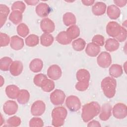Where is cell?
<instances>
[{
  "mask_svg": "<svg viewBox=\"0 0 127 127\" xmlns=\"http://www.w3.org/2000/svg\"><path fill=\"white\" fill-rule=\"evenodd\" d=\"M12 62V59L9 57H4L1 58L0 62V69L4 71L8 70Z\"/></svg>",
  "mask_w": 127,
  "mask_h": 127,
  "instance_id": "obj_32",
  "label": "cell"
},
{
  "mask_svg": "<svg viewBox=\"0 0 127 127\" xmlns=\"http://www.w3.org/2000/svg\"><path fill=\"white\" fill-rule=\"evenodd\" d=\"M7 123L10 126L18 127L21 124V120L18 117L14 116L9 118L7 121Z\"/></svg>",
  "mask_w": 127,
  "mask_h": 127,
  "instance_id": "obj_40",
  "label": "cell"
},
{
  "mask_svg": "<svg viewBox=\"0 0 127 127\" xmlns=\"http://www.w3.org/2000/svg\"><path fill=\"white\" fill-rule=\"evenodd\" d=\"M62 71L61 67L57 64L51 65L47 70V75L52 80H57L62 76Z\"/></svg>",
  "mask_w": 127,
  "mask_h": 127,
  "instance_id": "obj_10",
  "label": "cell"
},
{
  "mask_svg": "<svg viewBox=\"0 0 127 127\" xmlns=\"http://www.w3.org/2000/svg\"><path fill=\"white\" fill-rule=\"evenodd\" d=\"M65 98V93L63 91L60 89H56L52 92L50 96L51 103L54 105H62Z\"/></svg>",
  "mask_w": 127,
  "mask_h": 127,
  "instance_id": "obj_5",
  "label": "cell"
},
{
  "mask_svg": "<svg viewBox=\"0 0 127 127\" xmlns=\"http://www.w3.org/2000/svg\"><path fill=\"white\" fill-rule=\"evenodd\" d=\"M101 86L106 97L111 98L115 96L116 91L117 81L113 77L108 76L104 78L101 81Z\"/></svg>",
  "mask_w": 127,
  "mask_h": 127,
  "instance_id": "obj_2",
  "label": "cell"
},
{
  "mask_svg": "<svg viewBox=\"0 0 127 127\" xmlns=\"http://www.w3.org/2000/svg\"><path fill=\"white\" fill-rule=\"evenodd\" d=\"M45 109L46 105L45 103L41 100H37L32 105L30 111L32 115L40 116L44 114Z\"/></svg>",
  "mask_w": 127,
  "mask_h": 127,
  "instance_id": "obj_8",
  "label": "cell"
},
{
  "mask_svg": "<svg viewBox=\"0 0 127 127\" xmlns=\"http://www.w3.org/2000/svg\"><path fill=\"white\" fill-rule=\"evenodd\" d=\"M97 62L98 65L101 67L107 68L112 63L111 56L109 53L103 52L97 57Z\"/></svg>",
  "mask_w": 127,
  "mask_h": 127,
  "instance_id": "obj_7",
  "label": "cell"
},
{
  "mask_svg": "<svg viewBox=\"0 0 127 127\" xmlns=\"http://www.w3.org/2000/svg\"><path fill=\"white\" fill-rule=\"evenodd\" d=\"M9 19L13 24H18L22 20V13L19 10H13L10 14Z\"/></svg>",
  "mask_w": 127,
  "mask_h": 127,
  "instance_id": "obj_30",
  "label": "cell"
},
{
  "mask_svg": "<svg viewBox=\"0 0 127 127\" xmlns=\"http://www.w3.org/2000/svg\"><path fill=\"white\" fill-rule=\"evenodd\" d=\"M25 2L29 5H35L39 2V0H25Z\"/></svg>",
  "mask_w": 127,
  "mask_h": 127,
  "instance_id": "obj_48",
  "label": "cell"
},
{
  "mask_svg": "<svg viewBox=\"0 0 127 127\" xmlns=\"http://www.w3.org/2000/svg\"><path fill=\"white\" fill-rule=\"evenodd\" d=\"M92 42L99 46H103L104 44V37L101 35H96L92 39Z\"/></svg>",
  "mask_w": 127,
  "mask_h": 127,
  "instance_id": "obj_42",
  "label": "cell"
},
{
  "mask_svg": "<svg viewBox=\"0 0 127 127\" xmlns=\"http://www.w3.org/2000/svg\"><path fill=\"white\" fill-rule=\"evenodd\" d=\"M35 11L39 16L41 17H45L49 14L51 11V8L49 5L46 3L41 2L37 5Z\"/></svg>",
  "mask_w": 127,
  "mask_h": 127,
  "instance_id": "obj_13",
  "label": "cell"
},
{
  "mask_svg": "<svg viewBox=\"0 0 127 127\" xmlns=\"http://www.w3.org/2000/svg\"><path fill=\"white\" fill-rule=\"evenodd\" d=\"M30 94L29 92L25 89L20 90L17 100L20 104H26L29 100Z\"/></svg>",
  "mask_w": 127,
  "mask_h": 127,
  "instance_id": "obj_27",
  "label": "cell"
},
{
  "mask_svg": "<svg viewBox=\"0 0 127 127\" xmlns=\"http://www.w3.org/2000/svg\"><path fill=\"white\" fill-rule=\"evenodd\" d=\"M87 126L88 127H101V125L100 124L99 122L97 121L93 120L88 123V124L87 125Z\"/></svg>",
  "mask_w": 127,
  "mask_h": 127,
  "instance_id": "obj_46",
  "label": "cell"
},
{
  "mask_svg": "<svg viewBox=\"0 0 127 127\" xmlns=\"http://www.w3.org/2000/svg\"><path fill=\"white\" fill-rule=\"evenodd\" d=\"M53 36L49 33H43L40 37L41 44L45 47L51 46L54 42Z\"/></svg>",
  "mask_w": 127,
  "mask_h": 127,
  "instance_id": "obj_28",
  "label": "cell"
},
{
  "mask_svg": "<svg viewBox=\"0 0 127 127\" xmlns=\"http://www.w3.org/2000/svg\"><path fill=\"white\" fill-rule=\"evenodd\" d=\"M68 37L71 40L75 39L80 35V29L76 25H73L69 26L66 31Z\"/></svg>",
  "mask_w": 127,
  "mask_h": 127,
  "instance_id": "obj_24",
  "label": "cell"
},
{
  "mask_svg": "<svg viewBox=\"0 0 127 127\" xmlns=\"http://www.w3.org/2000/svg\"><path fill=\"white\" fill-rule=\"evenodd\" d=\"M65 105L67 108L72 112H76L81 108V102L76 96L70 95L67 97L65 100Z\"/></svg>",
  "mask_w": 127,
  "mask_h": 127,
  "instance_id": "obj_6",
  "label": "cell"
},
{
  "mask_svg": "<svg viewBox=\"0 0 127 127\" xmlns=\"http://www.w3.org/2000/svg\"><path fill=\"white\" fill-rule=\"evenodd\" d=\"M120 47L119 42L115 39L109 38L105 42V49L109 52H114L117 50Z\"/></svg>",
  "mask_w": 127,
  "mask_h": 127,
  "instance_id": "obj_21",
  "label": "cell"
},
{
  "mask_svg": "<svg viewBox=\"0 0 127 127\" xmlns=\"http://www.w3.org/2000/svg\"><path fill=\"white\" fill-rule=\"evenodd\" d=\"M112 110L114 117L118 119H123L127 115V106L122 103L115 104Z\"/></svg>",
  "mask_w": 127,
  "mask_h": 127,
  "instance_id": "obj_4",
  "label": "cell"
},
{
  "mask_svg": "<svg viewBox=\"0 0 127 127\" xmlns=\"http://www.w3.org/2000/svg\"><path fill=\"white\" fill-rule=\"evenodd\" d=\"M40 87L44 91L46 92H49L52 91L54 89L55 83L52 80L47 78L43 82Z\"/></svg>",
  "mask_w": 127,
  "mask_h": 127,
  "instance_id": "obj_35",
  "label": "cell"
},
{
  "mask_svg": "<svg viewBox=\"0 0 127 127\" xmlns=\"http://www.w3.org/2000/svg\"><path fill=\"white\" fill-rule=\"evenodd\" d=\"M26 8L25 4L22 1H17L14 2L11 5L12 10H19L23 13Z\"/></svg>",
  "mask_w": 127,
  "mask_h": 127,
  "instance_id": "obj_38",
  "label": "cell"
},
{
  "mask_svg": "<svg viewBox=\"0 0 127 127\" xmlns=\"http://www.w3.org/2000/svg\"><path fill=\"white\" fill-rule=\"evenodd\" d=\"M17 32L19 36L25 37L29 34V30L28 27L25 23H20L17 27Z\"/></svg>",
  "mask_w": 127,
  "mask_h": 127,
  "instance_id": "obj_36",
  "label": "cell"
},
{
  "mask_svg": "<svg viewBox=\"0 0 127 127\" xmlns=\"http://www.w3.org/2000/svg\"><path fill=\"white\" fill-rule=\"evenodd\" d=\"M100 51V46L96 44L91 42L89 43L85 49L86 54L91 57H95L97 56Z\"/></svg>",
  "mask_w": 127,
  "mask_h": 127,
  "instance_id": "obj_17",
  "label": "cell"
},
{
  "mask_svg": "<svg viewBox=\"0 0 127 127\" xmlns=\"http://www.w3.org/2000/svg\"><path fill=\"white\" fill-rule=\"evenodd\" d=\"M63 20L64 24L67 26L74 25L76 22L75 15L71 12L65 13L63 15Z\"/></svg>",
  "mask_w": 127,
  "mask_h": 127,
  "instance_id": "obj_26",
  "label": "cell"
},
{
  "mask_svg": "<svg viewBox=\"0 0 127 127\" xmlns=\"http://www.w3.org/2000/svg\"><path fill=\"white\" fill-rule=\"evenodd\" d=\"M76 77L78 81L89 82L90 78V75L87 70L85 69H80L77 71Z\"/></svg>",
  "mask_w": 127,
  "mask_h": 127,
  "instance_id": "obj_25",
  "label": "cell"
},
{
  "mask_svg": "<svg viewBox=\"0 0 127 127\" xmlns=\"http://www.w3.org/2000/svg\"><path fill=\"white\" fill-rule=\"evenodd\" d=\"M112 108L111 105L109 103H105L102 105L100 114L99 115V118L101 120L106 121L108 120L112 115Z\"/></svg>",
  "mask_w": 127,
  "mask_h": 127,
  "instance_id": "obj_14",
  "label": "cell"
},
{
  "mask_svg": "<svg viewBox=\"0 0 127 127\" xmlns=\"http://www.w3.org/2000/svg\"><path fill=\"white\" fill-rule=\"evenodd\" d=\"M57 41L62 45H68L71 42V40L67 36L66 31H61L56 37Z\"/></svg>",
  "mask_w": 127,
  "mask_h": 127,
  "instance_id": "obj_29",
  "label": "cell"
},
{
  "mask_svg": "<svg viewBox=\"0 0 127 127\" xmlns=\"http://www.w3.org/2000/svg\"><path fill=\"white\" fill-rule=\"evenodd\" d=\"M86 45L85 40L82 38H78L74 40L72 43V46L73 49L76 51H82Z\"/></svg>",
  "mask_w": 127,
  "mask_h": 127,
  "instance_id": "obj_33",
  "label": "cell"
},
{
  "mask_svg": "<svg viewBox=\"0 0 127 127\" xmlns=\"http://www.w3.org/2000/svg\"><path fill=\"white\" fill-rule=\"evenodd\" d=\"M121 26L117 22L110 21L106 26V32L107 34L113 38H116L120 34Z\"/></svg>",
  "mask_w": 127,
  "mask_h": 127,
  "instance_id": "obj_9",
  "label": "cell"
},
{
  "mask_svg": "<svg viewBox=\"0 0 127 127\" xmlns=\"http://www.w3.org/2000/svg\"><path fill=\"white\" fill-rule=\"evenodd\" d=\"M106 4L103 2L98 1L96 2L92 7V11L96 16H100L104 14L106 10Z\"/></svg>",
  "mask_w": 127,
  "mask_h": 127,
  "instance_id": "obj_16",
  "label": "cell"
},
{
  "mask_svg": "<svg viewBox=\"0 0 127 127\" xmlns=\"http://www.w3.org/2000/svg\"><path fill=\"white\" fill-rule=\"evenodd\" d=\"M23 69V64L19 61H14L12 62L9 67L10 73L13 76H18L20 75Z\"/></svg>",
  "mask_w": 127,
  "mask_h": 127,
  "instance_id": "obj_15",
  "label": "cell"
},
{
  "mask_svg": "<svg viewBox=\"0 0 127 127\" xmlns=\"http://www.w3.org/2000/svg\"><path fill=\"white\" fill-rule=\"evenodd\" d=\"M18 105L16 102L12 100H8L3 106V110L5 114L8 115H14L17 111Z\"/></svg>",
  "mask_w": 127,
  "mask_h": 127,
  "instance_id": "obj_11",
  "label": "cell"
},
{
  "mask_svg": "<svg viewBox=\"0 0 127 127\" xmlns=\"http://www.w3.org/2000/svg\"><path fill=\"white\" fill-rule=\"evenodd\" d=\"M43 67V62L40 59H33L29 64L30 69L33 72L40 71Z\"/></svg>",
  "mask_w": 127,
  "mask_h": 127,
  "instance_id": "obj_23",
  "label": "cell"
},
{
  "mask_svg": "<svg viewBox=\"0 0 127 127\" xmlns=\"http://www.w3.org/2000/svg\"><path fill=\"white\" fill-rule=\"evenodd\" d=\"M81 2L84 5L86 6H90L94 3L95 1L92 0H82Z\"/></svg>",
  "mask_w": 127,
  "mask_h": 127,
  "instance_id": "obj_47",
  "label": "cell"
},
{
  "mask_svg": "<svg viewBox=\"0 0 127 127\" xmlns=\"http://www.w3.org/2000/svg\"><path fill=\"white\" fill-rule=\"evenodd\" d=\"M127 32L126 29L121 26V32L119 34V35L116 38L117 40L119 42H122L125 41L127 39Z\"/></svg>",
  "mask_w": 127,
  "mask_h": 127,
  "instance_id": "obj_44",
  "label": "cell"
},
{
  "mask_svg": "<svg viewBox=\"0 0 127 127\" xmlns=\"http://www.w3.org/2000/svg\"><path fill=\"white\" fill-rule=\"evenodd\" d=\"M107 14L111 19H116L118 18L121 14L120 9L114 4H112L108 6Z\"/></svg>",
  "mask_w": 127,
  "mask_h": 127,
  "instance_id": "obj_20",
  "label": "cell"
},
{
  "mask_svg": "<svg viewBox=\"0 0 127 127\" xmlns=\"http://www.w3.org/2000/svg\"><path fill=\"white\" fill-rule=\"evenodd\" d=\"M24 45V41L20 37L14 35L11 37L10 45L12 49L19 50L23 47Z\"/></svg>",
  "mask_w": 127,
  "mask_h": 127,
  "instance_id": "obj_19",
  "label": "cell"
},
{
  "mask_svg": "<svg viewBox=\"0 0 127 127\" xmlns=\"http://www.w3.org/2000/svg\"><path fill=\"white\" fill-rule=\"evenodd\" d=\"M19 91V87L15 85H9L5 88V93L7 96L12 99L17 98Z\"/></svg>",
  "mask_w": 127,
  "mask_h": 127,
  "instance_id": "obj_18",
  "label": "cell"
},
{
  "mask_svg": "<svg viewBox=\"0 0 127 127\" xmlns=\"http://www.w3.org/2000/svg\"><path fill=\"white\" fill-rule=\"evenodd\" d=\"M0 27H1L5 23L7 16L10 12L8 7L6 5L1 4L0 5Z\"/></svg>",
  "mask_w": 127,
  "mask_h": 127,
  "instance_id": "obj_31",
  "label": "cell"
},
{
  "mask_svg": "<svg viewBox=\"0 0 127 127\" xmlns=\"http://www.w3.org/2000/svg\"><path fill=\"white\" fill-rule=\"evenodd\" d=\"M10 41V38L8 35L2 32L0 34V47H5L8 45Z\"/></svg>",
  "mask_w": 127,
  "mask_h": 127,
  "instance_id": "obj_41",
  "label": "cell"
},
{
  "mask_svg": "<svg viewBox=\"0 0 127 127\" xmlns=\"http://www.w3.org/2000/svg\"><path fill=\"white\" fill-rule=\"evenodd\" d=\"M101 107L99 104L92 101L85 104L82 109L81 118L84 122H88L97 116L100 112Z\"/></svg>",
  "mask_w": 127,
  "mask_h": 127,
  "instance_id": "obj_1",
  "label": "cell"
},
{
  "mask_svg": "<svg viewBox=\"0 0 127 127\" xmlns=\"http://www.w3.org/2000/svg\"><path fill=\"white\" fill-rule=\"evenodd\" d=\"M114 2L119 7H122L125 6L127 4V0H114Z\"/></svg>",
  "mask_w": 127,
  "mask_h": 127,
  "instance_id": "obj_45",
  "label": "cell"
},
{
  "mask_svg": "<svg viewBox=\"0 0 127 127\" xmlns=\"http://www.w3.org/2000/svg\"><path fill=\"white\" fill-rule=\"evenodd\" d=\"M48 78L45 74L43 73H39L36 75L33 79V82L34 84L39 87H41L43 82Z\"/></svg>",
  "mask_w": 127,
  "mask_h": 127,
  "instance_id": "obj_37",
  "label": "cell"
},
{
  "mask_svg": "<svg viewBox=\"0 0 127 127\" xmlns=\"http://www.w3.org/2000/svg\"><path fill=\"white\" fill-rule=\"evenodd\" d=\"M40 27L42 30L45 33L50 34L53 32L55 29L54 23L49 18H45L41 20Z\"/></svg>",
  "mask_w": 127,
  "mask_h": 127,
  "instance_id": "obj_12",
  "label": "cell"
},
{
  "mask_svg": "<svg viewBox=\"0 0 127 127\" xmlns=\"http://www.w3.org/2000/svg\"><path fill=\"white\" fill-rule=\"evenodd\" d=\"M25 42L26 45L29 47L36 46L39 42V37L35 34H30L25 39Z\"/></svg>",
  "mask_w": 127,
  "mask_h": 127,
  "instance_id": "obj_34",
  "label": "cell"
},
{
  "mask_svg": "<svg viewBox=\"0 0 127 127\" xmlns=\"http://www.w3.org/2000/svg\"><path fill=\"white\" fill-rule=\"evenodd\" d=\"M52 125L60 127L64 124V120L67 115L66 109L62 106L55 108L52 112Z\"/></svg>",
  "mask_w": 127,
  "mask_h": 127,
  "instance_id": "obj_3",
  "label": "cell"
},
{
  "mask_svg": "<svg viewBox=\"0 0 127 127\" xmlns=\"http://www.w3.org/2000/svg\"><path fill=\"white\" fill-rule=\"evenodd\" d=\"M43 126L44 122L39 118H33L29 121V126L30 127H42Z\"/></svg>",
  "mask_w": 127,
  "mask_h": 127,
  "instance_id": "obj_39",
  "label": "cell"
},
{
  "mask_svg": "<svg viewBox=\"0 0 127 127\" xmlns=\"http://www.w3.org/2000/svg\"><path fill=\"white\" fill-rule=\"evenodd\" d=\"M89 86V82L78 81L75 85V88L79 91L86 90Z\"/></svg>",
  "mask_w": 127,
  "mask_h": 127,
  "instance_id": "obj_43",
  "label": "cell"
},
{
  "mask_svg": "<svg viewBox=\"0 0 127 127\" xmlns=\"http://www.w3.org/2000/svg\"><path fill=\"white\" fill-rule=\"evenodd\" d=\"M0 77H1V80H0V86L1 87L4 83V80L3 79V77H2V76H0Z\"/></svg>",
  "mask_w": 127,
  "mask_h": 127,
  "instance_id": "obj_49",
  "label": "cell"
},
{
  "mask_svg": "<svg viewBox=\"0 0 127 127\" xmlns=\"http://www.w3.org/2000/svg\"><path fill=\"white\" fill-rule=\"evenodd\" d=\"M109 74L112 77L117 78L121 76L123 73V70L122 66L118 64H112L109 70Z\"/></svg>",
  "mask_w": 127,
  "mask_h": 127,
  "instance_id": "obj_22",
  "label": "cell"
}]
</instances>
